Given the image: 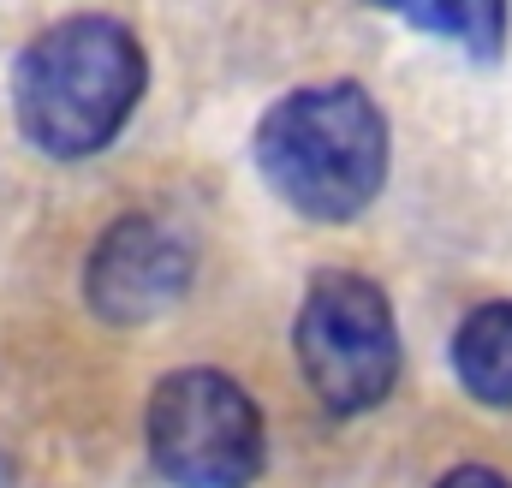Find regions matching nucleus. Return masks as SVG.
Wrapping results in <instances>:
<instances>
[{
  "label": "nucleus",
  "instance_id": "4",
  "mask_svg": "<svg viewBox=\"0 0 512 488\" xmlns=\"http://www.w3.org/2000/svg\"><path fill=\"white\" fill-rule=\"evenodd\" d=\"M149 465L173 488H251L262 477V411L221 369H173L149 393Z\"/></svg>",
  "mask_w": 512,
  "mask_h": 488
},
{
  "label": "nucleus",
  "instance_id": "1",
  "mask_svg": "<svg viewBox=\"0 0 512 488\" xmlns=\"http://www.w3.org/2000/svg\"><path fill=\"white\" fill-rule=\"evenodd\" d=\"M143 84H149L143 42L120 18L78 12L48 24L18 54L12 114L48 161H90L126 131L143 102Z\"/></svg>",
  "mask_w": 512,
  "mask_h": 488
},
{
  "label": "nucleus",
  "instance_id": "8",
  "mask_svg": "<svg viewBox=\"0 0 512 488\" xmlns=\"http://www.w3.org/2000/svg\"><path fill=\"white\" fill-rule=\"evenodd\" d=\"M435 488H512V483L501 477V471H489V465H453Z\"/></svg>",
  "mask_w": 512,
  "mask_h": 488
},
{
  "label": "nucleus",
  "instance_id": "6",
  "mask_svg": "<svg viewBox=\"0 0 512 488\" xmlns=\"http://www.w3.org/2000/svg\"><path fill=\"white\" fill-rule=\"evenodd\" d=\"M453 375L477 405L512 411V298L477 304L453 334Z\"/></svg>",
  "mask_w": 512,
  "mask_h": 488
},
{
  "label": "nucleus",
  "instance_id": "3",
  "mask_svg": "<svg viewBox=\"0 0 512 488\" xmlns=\"http://www.w3.org/2000/svg\"><path fill=\"white\" fill-rule=\"evenodd\" d=\"M292 352L322 411L334 417L376 411L399 381V322L387 292L370 274L322 268L298 304Z\"/></svg>",
  "mask_w": 512,
  "mask_h": 488
},
{
  "label": "nucleus",
  "instance_id": "7",
  "mask_svg": "<svg viewBox=\"0 0 512 488\" xmlns=\"http://www.w3.org/2000/svg\"><path fill=\"white\" fill-rule=\"evenodd\" d=\"M387 6L429 36L459 42L477 60H495L507 42V0H387Z\"/></svg>",
  "mask_w": 512,
  "mask_h": 488
},
{
  "label": "nucleus",
  "instance_id": "2",
  "mask_svg": "<svg viewBox=\"0 0 512 488\" xmlns=\"http://www.w3.org/2000/svg\"><path fill=\"white\" fill-rule=\"evenodd\" d=\"M256 173L304 221H358L387 185V120L358 84H310L280 96L256 125Z\"/></svg>",
  "mask_w": 512,
  "mask_h": 488
},
{
  "label": "nucleus",
  "instance_id": "5",
  "mask_svg": "<svg viewBox=\"0 0 512 488\" xmlns=\"http://www.w3.org/2000/svg\"><path fill=\"white\" fill-rule=\"evenodd\" d=\"M185 286H191V244L149 215L114 221L84 262V298L114 328H143L167 316L185 298Z\"/></svg>",
  "mask_w": 512,
  "mask_h": 488
}]
</instances>
